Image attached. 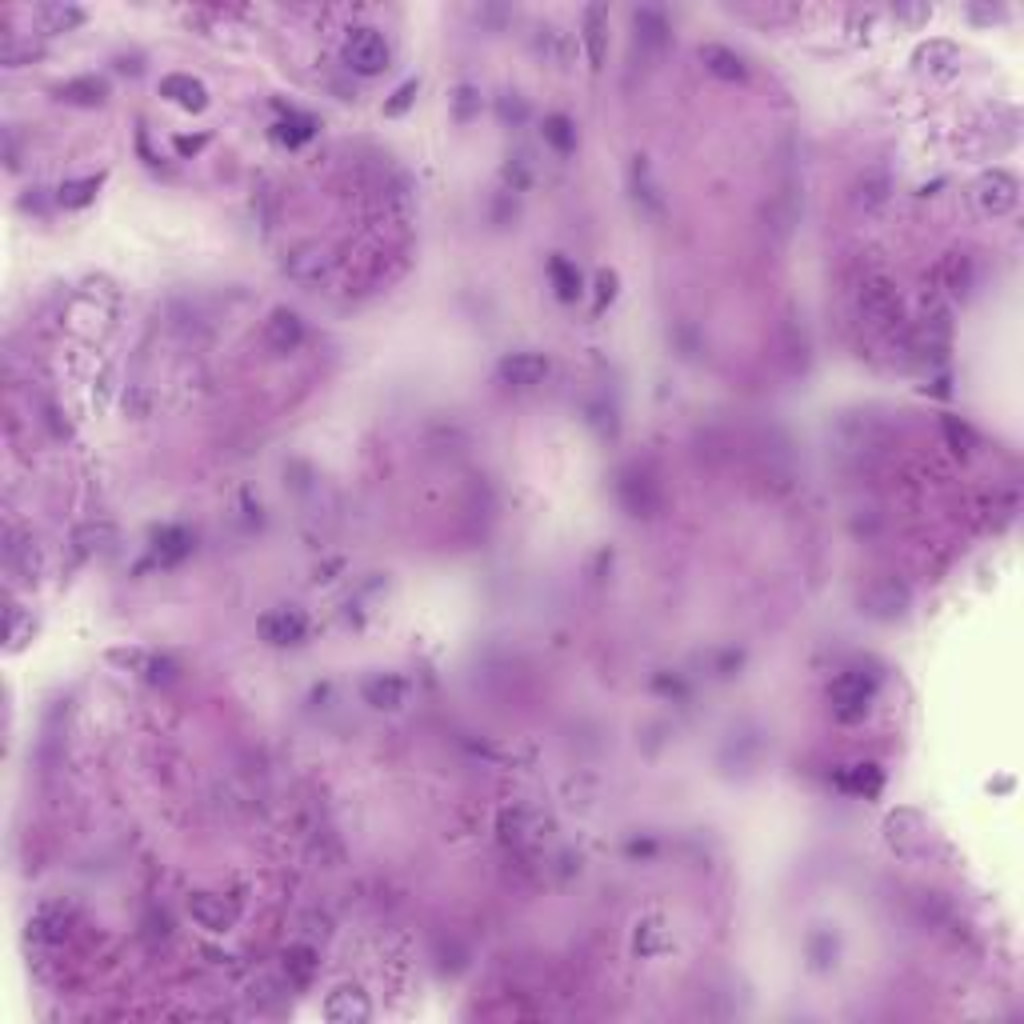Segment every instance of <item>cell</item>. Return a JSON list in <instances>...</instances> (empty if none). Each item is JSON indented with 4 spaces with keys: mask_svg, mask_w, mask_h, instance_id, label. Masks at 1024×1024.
Here are the masks:
<instances>
[{
    "mask_svg": "<svg viewBox=\"0 0 1024 1024\" xmlns=\"http://www.w3.org/2000/svg\"><path fill=\"white\" fill-rule=\"evenodd\" d=\"M872 696H876V676H872V672H864V668H844V672L828 684L832 712H836L844 724L860 720V716L868 712Z\"/></svg>",
    "mask_w": 1024,
    "mask_h": 1024,
    "instance_id": "1",
    "label": "cell"
},
{
    "mask_svg": "<svg viewBox=\"0 0 1024 1024\" xmlns=\"http://www.w3.org/2000/svg\"><path fill=\"white\" fill-rule=\"evenodd\" d=\"M344 64H348L356 76H380V72L392 64L388 40H384L376 28H356V32L344 40Z\"/></svg>",
    "mask_w": 1024,
    "mask_h": 1024,
    "instance_id": "2",
    "label": "cell"
},
{
    "mask_svg": "<svg viewBox=\"0 0 1024 1024\" xmlns=\"http://www.w3.org/2000/svg\"><path fill=\"white\" fill-rule=\"evenodd\" d=\"M908 604H912L908 584L896 576H876L860 592V612H868L872 620H900L908 612Z\"/></svg>",
    "mask_w": 1024,
    "mask_h": 1024,
    "instance_id": "3",
    "label": "cell"
},
{
    "mask_svg": "<svg viewBox=\"0 0 1024 1024\" xmlns=\"http://www.w3.org/2000/svg\"><path fill=\"white\" fill-rule=\"evenodd\" d=\"M616 496L624 504L628 516H652L660 508V492H656V480L640 468H624L620 480H616Z\"/></svg>",
    "mask_w": 1024,
    "mask_h": 1024,
    "instance_id": "4",
    "label": "cell"
},
{
    "mask_svg": "<svg viewBox=\"0 0 1024 1024\" xmlns=\"http://www.w3.org/2000/svg\"><path fill=\"white\" fill-rule=\"evenodd\" d=\"M976 200H980V208H984V212L1004 216V212H1012V208H1016V200H1020V184H1016V176H1012V172L992 168V172H984V176H980V184H976Z\"/></svg>",
    "mask_w": 1024,
    "mask_h": 1024,
    "instance_id": "5",
    "label": "cell"
},
{
    "mask_svg": "<svg viewBox=\"0 0 1024 1024\" xmlns=\"http://www.w3.org/2000/svg\"><path fill=\"white\" fill-rule=\"evenodd\" d=\"M260 636L268 640V644H276V648H284V644H300L304 640V632H308V620H304V612L300 608H272V612H264L260 616Z\"/></svg>",
    "mask_w": 1024,
    "mask_h": 1024,
    "instance_id": "6",
    "label": "cell"
},
{
    "mask_svg": "<svg viewBox=\"0 0 1024 1024\" xmlns=\"http://www.w3.org/2000/svg\"><path fill=\"white\" fill-rule=\"evenodd\" d=\"M860 308H864V316H868L872 324H880V328H888V324L900 320V296H896V288L884 284V280H868V284L860 288Z\"/></svg>",
    "mask_w": 1024,
    "mask_h": 1024,
    "instance_id": "7",
    "label": "cell"
},
{
    "mask_svg": "<svg viewBox=\"0 0 1024 1024\" xmlns=\"http://www.w3.org/2000/svg\"><path fill=\"white\" fill-rule=\"evenodd\" d=\"M188 916H192L200 928H208V932H228L232 920H236L232 904H228L224 896H216V892H192V896H188Z\"/></svg>",
    "mask_w": 1024,
    "mask_h": 1024,
    "instance_id": "8",
    "label": "cell"
},
{
    "mask_svg": "<svg viewBox=\"0 0 1024 1024\" xmlns=\"http://www.w3.org/2000/svg\"><path fill=\"white\" fill-rule=\"evenodd\" d=\"M496 372H500V380L512 384V388H532V384H540V380L548 376V360H544L540 352H512V356L500 360Z\"/></svg>",
    "mask_w": 1024,
    "mask_h": 1024,
    "instance_id": "9",
    "label": "cell"
},
{
    "mask_svg": "<svg viewBox=\"0 0 1024 1024\" xmlns=\"http://www.w3.org/2000/svg\"><path fill=\"white\" fill-rule=\"evenodd\" d=\"M324 1016H328L332 1024H360V1020H368V1016H372V1004H368V996H364L360 988L344 984V988L328 992V1000H324Z\"/></svg>",
    "mask_w": 1024,
    "mask_h": 1024,
    "instance_id": "10",
    "label": "cell"
},
{
    "mask_svg": "<svg viewBox=\"0 0 1024 1024\" xmlns=\"http://www.w3.org/2000/svg\"><path fill=\"white\" fill-rule=\"evenodd\" d=\"M264 340H268V348H276V352H296L300 340H304V320H300L292 308H276V312L264 320Z\"/></svg>",
    "mask_w": 1024,
    "mask_h": 1024,
    "instance_id": "11",
    "label": "cell"
},
{
    "mask_svg": "<svg viewBox=\"0 0 1024 1024\" xmlns=\"http://www.w3.org/2000/svg\"><path fill=\"white\" fill-rule=\"evenodd\" d=\"M160 96H168L172 104H180V108H188V112L208 108V88H204L196 76H188V72H168V76L160 80Z\"/></svg>",
    "mask_w": 1024,
    "mask_h": 1024,
    "instance_id": "12",
    "label": "cell"
},
{
    "mask_svg": "<svg viewBox=\"0 0 1024 1024\" xmlns=\"http://www.w3.org/2000/svg\"><path fill=\"white\" fill-rule=\"evenodd\" d=\"M700 64H704L716 80H728V84H736V80L748 76L744 56L732 52V48H724V44H704V48H700Z\"/></svg>",
    "mask_w": 1024,
    "mask_h": 1024,
    "instance_id": "13",
    "label": "cell"
},
{
    "mask_svg": "<svg viewBox=\"0 0 1024 1024\" xmlns=\"http://www.w3.org/2000/svg\"><path fill=\"white\" fill-rule=\"evenodd\" d=\"M192 552V532L188 528H176V524H168V528H160V532H152V560L156 564H180L184 556Z\"/></svg>",
    "mask_w": 1024,
    "mask_h": 1024,
    "instance_id": "14",
    "label": "cell"
},
{
    "mask_svg": "<svg viewBox=\"0 0 1024 1024\" xmlns=\"http://www.w3.org/2000/svg\"><path fill=\"white\" fill-rule=\"evenodd\" d=\"M632 24H636V44L644 52H664L668 44V20L660 8H636L632 12Z\"/></svg>",
    "mask_w": 1024,
    "mask_h": 1024,
    "instance_id": "15",
    "label": "cell"
},
{
    "mask_svg": "<svg viewBox=\"0 0 1024 1024\" xmlns=\"http://www.w3.org/2000/svg\"><path fill=\"white\" fill-rule=\"evenodd\" d=\"M364 700L380 712H392L404 704V680L392 676V672H380V676H368L364 680Z\"/></svg>",
    "mask_w": 1024,
    "mask_h": 1024,
    "instance_id": "16",
    "label": "cell"
},
{
    "mask_svg": "<svg viewBox=\"0 0 1024 1024\" xmlns=\"http://www.w3.org/2000/svg\"><path fill=\"white\" fill-rule=\"evenodd\" d=\"M548 280H552V288H556V296H560L564 304L580 300V292H584L580 268H576L568 256H552V260H548Z\"/></svg>",
    "mask_w": 1024,
    "mask_h": 1024,
    "instance_id": "17",
    "label": "cell"
},
{
    "mask_svg": "<svg viewBox=\"0 0 1024 1024\" xmlns=\"http://www.w3.org/2000/svg\"><path fill=\"white\" fill-rule=\"evenodd\" d=\"M312 132H316V120L304 116V112H288L272 124V140L284 144V148H300L304 140H312Z\"/></svg>",
    "mask_w": 1024,
    "mask_h": 1024,
    "instance_id": "18",
    "label": "cell"
},
{
    "mask_svg": "<svg viewBox=\"0 0 1024 1024\" xmlns=\"http://www.w3.org/2000/svg\"><path fill=\"white\" fill-rule=\"evenodd\" d=\"M836 784H840L844 792H852V796H876V792L884 788V776H880L876 764H852V768H844V772L836 776Z\"/></svg>",
    "mask_w": 1024,
    "mask_h": 1024,
    "instance_id": "19",
    "label": "cell"
},
{
    "mask_svg": "<svg viewBox=\"0 0 1024 1024\" xmlns=\"http://www.w3.org/2000/svg\"><path fill=\"white\" fill-rule=\"evenodd\" d=\"M916 60H920V68H928V72H936V76H952L956 64H960V56H956V48H952L948 40H928V44L916 52Z\"/></svg>",
    "mask_w": 1024,
    "mask_h": 1024,
    "instance_id": "20",
    "label": "cell"
},
{
    "mask_svg": "<svg viewBox=\"0 0 1024 1024\" xmlns=\"http://www.w3.org/2000/svg\"><path fill=\"white\" fill-rule=\"evenodd\" d=\"M604 20H608V8H600V4L584 8V40H588L592 68H600V60H604Z\"/></svg>",
    "mask_w": 1024,
    "mask_h": 1024,
    "instance_id": "21",
    "label": "cell"
},
{
    "mask_svg": "<svg viewBox=\"0 0 1024 1024\" xmlns=\"http://www.w3.org/2000/svg\"><path fill=\"white\" fill-rule=\"evenodd\" d=\"M544 144H552L560 156H572L576 152V128H572V120L568 116H560V112H552V116H544Z\"/></svg>",
    "mask_w": 1024,
    "mask_h": 1024,
    "instance_id": "22",
    "label": "cell"
},
{
    "mask_svg": "<svg viewBox=\"0 0 1024 1024\" xmlns=\"http://www.w3.org/2000/svg\"><path fill=\"white\" fill-rule=\"evenodd\" d=\"M316 952L308 948V944H292L288 952H284V972H288V980L292 984H312V976H316Z\"/></svg>",
    "mask_w": 1024,
    "mask_h": 1024,
    "instance_id": "23",
    "label": "cell"
},
{
    "mask_svg": "<svg viewBox=\"0 0 1024 1024\" xmlns=\"http://www.w3.org/2000/svg\"><path fill=\"white\" fill-rule=\"evenodd\" d=\"M104 96H108V84L100 76H80L60 84V100H72V104H100Z\"/></svg>",
    "mask_w": 1024,
    "mask_h": 1024,
    "instance_id": "24",
    "label": "cell"
},
{
    "mask_svg": "<svg viewBox=\"0 0 1024 1024\" xmlns=\"http://www.w3.org/2000/svg\"><path fill=\"white\" fill-rule=\"evenodd\" d=\"M36 16L48 24V32H68V28H76L84 20V8H76V4H44V8H36Z\"/></svg>",
    "mask_w": 1024,
    "mask_h": 1024,
    "instance_id": "25",
    "label": "cell"
},
{
    "mask_svg": "<svg viewBox=\"0 0 1024 1024\" xmlns=\"http://www.w3.org/2000/svg\"><path fill=\"white\" fill-rule=\"evenodd\" d=\"M96 188H100V176H84V180H64V184H60V192H56V200H60L64 208H84V204H92Z\"/></svg>",
    "mask_w": 1024,
    "mask_h": 1024,
    "instance_id": "26",
    "label": "cell"
},
{
    "mask_svg": "<svg viewBox=\"0 0 1024 1024\" xmlns=\"http://www.w3.org/2000/svg\"><path fill=\"white\" fill-rule=\"evenodd\" d=\"M28 928H36L40 940H64L68 932V916L64 912H52V908H40L36 920H28Z\"/></svg>",
    "mask_w": 1024,
    "mask_h": 1024,
    "instance_id": "27",
    "label": "cell"
},
{
    "mask_svg": "<svg viewBox=\"0 0 1024 1024\" xmlns=\"http://www.w3.org/2000/svg\"><path fill=\"white\" fill-rule=\"evenodd\" d=\"M416 88H420V84H416V80H404V84H400V88H396V96H392V100H388V104H384V112H388V116H400V112H404V108H408V104H412V96H416Z\"/></svg>",
    "mask_w": 1024,
    "mask_h": 1024,
    "instance_id": "28",
    "label": "cell"
},
{
    "mask_svg": "<svg viewBox=\"0 0 1024 1024\" xmlns=\"http://www.w3.org/2000/svg\"><path fill=\"white\" fill-rule=\"evenodd\" d=\"M944 432H948V440H952V444H956V452H960V444H968V440H972V432H968V428H964V424H956V420H952V416H948V420H944Z\"/></svg>",
    "mask_w": 1024,
    "mask_h": 1024,
    "instance_id": "29",
    "label": "cell"
},
{
    "mask_svg": "<svg viewBox=\"0 0 1024 1024\" xmlns=\"http://www.w3.org/2000/svg\"><path fill=\"white\" fill-rule=\"evenodd\" d=\"M612 292H616V276H612V272H600V300H596V312L604 308V300H612Z\"/></svg>",
    "mask_w": 1024,
    "mask_h": 1024,
    "instance_id": "30",
    "label": "cell"
},
{
    "mask_svg": "<svg viewBox=\"0 0 1024 1024\" xmlns=\"http://www.w3.org/2000/svg\"><path fill=\"white\" fill-rule=\"evenodd\" d=\"M972 16H976V20H1000L1004 8H972Z\"/></svg>",
    "mask_w": 1024,
    "mask_h": 1024,
    "instance_id": "31",
    "label": "cell"
},
{
    "mask_svg": "<svg viewBox=\"0 0 1024 1024\" xmlns=\"http://www.w3.org/2000/svg\"><path fill=\"white\" fill-rule=\"evenodd\" d=\"M176 148H180V152H196V148H204V136H196V140L180 136V140H176Z\"/></svg>",
    "mask_w": 1024,
    "mask_h": 1024,
    "instance_id": "32",
    "label": "cell"
}]
</instances>
